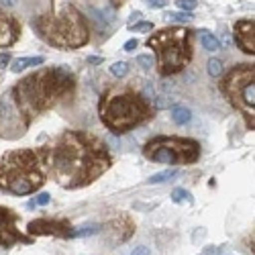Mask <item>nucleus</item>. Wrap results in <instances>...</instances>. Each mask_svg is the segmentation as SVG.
<instances>
[{
  "instance_id": "f257e3e1",
  "label": "nucleus",
  "mask_w": 255,
  "mask_h": 255,
  "mask_svg": "<svg viewBox=\"0 0 255 255\" xmlns=\"http://www.w3.org/2000/svg\"><path fill=\"white\" fill-rule=\"evenodd\" d=\"M49 174L63 188H82L92 184L111 167V155L104 145L80 131H66L53 147L39 153Z\"/></svg>"
},
{
  "instance_id": "f03ea898",
  "label": "nucleus",
  "mask_w": 255,
  "mask_h": 255,
  "mask_svg": "<svg viewBox=\"0 0 255 255\" xmlns=\"http://www.w3.org/2000/svg\"><path fill=\"white\" fill-rule=\"evenodd\" d=\"M74 90V76L66 68H45L20 80L12 88V96L20 119L29 125L43 111L55 106Z\"/></svg>"
},
{
  "instance_id": "7ed1b4c3",
  "label": "nucleus",
  "mask_w": 255,
  "mask_h": 255,
  "mask_svg": "<svg viewBox=\"0 0 255 255\" xmlns=\"http://www.w3.org/2000/svg\"><path fill=\"white\" fill-rule=\"evenodd\" d=\"M45 182L39 153L31 149L8 151L0 157V190L14 196L33 194Z\"/></svg>"
},
{
  "instance_id": "20e7f679",
  "label": "nucleus",
  "mask_w": 255,
  "mask_h": 255,
  "mask_svg": "<svg viewBox=\"0 0 255 255\" xmlns=\"http://www.w3.org/2000/svg\"><path fill=\"white\" fill-rule=\"evenodd\" d=\"M33 27L41 39L61 49L82 47L88 41V27L84 23V16L72 4L61 6L57 14H43L35 18Z\"/></svg>"
},
{
  "instance_id": "39448f33",
  "label": "nucleus",
  "mask_w": 255,
  "mask_h": 255,
  "mask_svg": "<svg viewBox=\"0 0 255 255\" xmlns=\"http://www.w3.org/2000/svg\"><path fill=\"white\" fill-rule=\"evenodd\" d=\"M151 117V106L145 96L135 94L133 90H113L102 98L100 119L109 129L117 135L131 131L133 127Z\"/></svg>"
},
{
  "instance_id": "423d86ee",
  "label": "nucleus",
  "mask_w": 255,
  "mask_h": 255,
  "mask_svg": "<svg viewBox=\"0 0 255 255\" xmlns=\"http://www.w3.org/2000/svg\"><path fill=\"white\" fill-rule=\"evenodd\" d=\"M147 45L157 51L159 72L163 76L180 72L192 57L190 51V31L182 27L163 29L147 39Z\"/></svg>"
},
{
  "instance_id": "0eeeda50",
  "label": "nucleus",
  "mask_w": 255,
  "mask_h": 255,
  "mask_svg": "<svg viewBox=\"0 0 255 255\" xmlns=\"http://www.w3.org/2000/svg\"><path fill=\"white\" fill-rule=\"evenodd\" d=\"M253 66H243L235 68L223 82L221 90L225 92V96L229 98V102L241 111V115H245L247 123L253 129V115H255V82H253Z\"/></svg>"
},
{
  "instance_id": "6e6552de",
  "label": "nucleus",
  "mask_w": 255,
  "mask_h": 255,
  "mask_svg": "<svg viewBox=\"0 0 255 255\" xmlns=\"http://www.w3.org/2000/svg\"><path fill=\"white\" fill-rule=\"evenodd\" d=\"M143 153L147 159H153L157 163L188 165L198 159L200 145L192 139H182V137H155L153 141L145 145Z\"/></svg>"
},
{
  "instance_id": "1a4fd4ad",
  "label": "nucleus",
  "mask_w": 255,
  "mask_h": 255,
  "mask_svg": "<svg viewBox=\"0 0 255 255\" xmlns=\"http://www.w3.org/2000/svg\"><path fill=\"white\" fill-rule=\"evenodd\" d=\"M16 215L10 210V208H4L0 206V245L2 247H8L12 243H31V239H27L23 233L16 229Z\"/></svg>"
},
{
  "instance_id": "9d476101",
  "label": "nucleus",
  "mask_w": 255,
  "mask_h": 255,
  "mask_svg": "<svg viewBox=\"0 0 255 255\" xmlns=\"http://www.w3.org/2000/svg\"><path fill=\"white\" fill-rule=\"evenodd\" d=\"M29 233L31 235H55L61 239L74 237L72 225L68 221H55V219H39V221H31L29 223Z\"/></svg>"
},
{
  "instance_id": "9b49d317",
  "label": "nucleus",
  "mask_w": 255,
  "mask_h": 255,
  "mask_svg": "<svg viewBox=\"0 0 255 255\" xmlns=\"http://www.w3.org/2000/svg\"><path fill=\"white\" fill-rule=\"evenodd\" d=\"M255 23L253 18H245V20H239L235 25V43L245 51V53H255Z\"/></svg>"
},
{
  "instance_id": "f8f14e48",
  "label": "nucleus",
  "mask_w": 255,
  "mask_h": 255,
  "mask_svg": "<svg viewBox=\"0 0 255 255\" xmlns=\"http://www.w3.org/2000/svg\"><path fill=\"white\" fill-rule=\"evenodd\" d=\"M16 37H18V25L14 23V18L0 12V47L12 45Z\"/></svg>"
},
{
  "instance_id": "ddd939ff",
  "label": "nucleus",
  "mask_w": 255,
  "mask_h": 255,
  "mask_svg": "<svg viewBox=\"0 0 255 255\" xmlns=\"http://www.w3.org/2000/svg\"><path fill=\"white\" fill-rule=\"evenodd\" d=\"M45 59L43 57H18V59H14L12 61V66H10V70L14 72V74H20L23 70H27V68H33V66H41Z\"/></svg>"
},
{
  "instance_id": "4468645a",
  "label": "nucleus",
  "mask_w": 255,
  "mask_h": 255,
  "mask_svg": "<svg viewBox=\"0 0 255 255\" xmlns=\"http://www.w3.org/2000/svg\"><path fill=\"white\" fill-rule=\"evenodd\" d=\"M172 119H174V123L176 125H186V123H190V119H192V113H190L186 106H174L172 109Z\"/></svg>"
},
{
  "instance_id": "2eb2a0df",
  "label": "nucleus",
  "mask_w": 255,
  "mask_h": 255,
  "mask_svg": "<svg viewBox=\"0 0 255 255\" xmlns=\"http://www.w3.org/2000/svg\"><path fill=\"white\" fill-rule=\"evenodd\" d=\"M200 41H202L204 49H208V51L219 49V39H217L215 35H212L210 31H200Z\"/></svg>"
},
{
  "instance_id": "dca6fc26",
  "label": "nucleus",
  "mask_w": 255,
  "mask_h": 255,
  "mask_svg": "<svg viewBox=\"0 0 255 255\" xmlns=\"http://www.w3.org/2000/svg\"><path fill=\"white\" fill-rule=\"evenodd\" d=\"M176 176H178V169H163V172H159V174H153L147 182H149V184H163V182L172 180Z\"/></svg>"
},
{
  "instance_id": "f3484780",
  "label": "nucleus",
  "mask_w": 255,
  "mask_h": 255,
  "mask_svg": "<svg viewBox=\"0 0 255 255\" xmlns=\"http://www.w3.org/2000/svg\"><path fill=\"white\" fill-rule=\"evenodd\" d=\"M172 200L176 202V204H192L194 200H192V196H190V192L188 190H184V188H176L174 192H172Z\"/></svg>"
},
{
  "instance_id": "a211bd4d",
  "label": "nucleus",
  "mask_w": 255,
  "mask_h": 255,
  "mask_svg": "<svg viewBox=\"0 0 255 255\" xmlns=\"http://www.w3.org/2000/svg\"><path fill=\"white\" fill-rule=\"evenodd\" d=\"M208 74H210L212 78H219V76L223 74V61L217 59V57L208 59Z\"/></svg>"
},
{
  "instance_id": "6ab92c4d",
  "label": "nucleus",
  "mask_w": 255,
  "mask_h": 255,
  "mask_svg": "<svg viewBox=\"0 0 255 255\" xmlns=\"http://www.w3.org/2000/svg\"><path fill=\"white\" fill-rule=\"evenodd\" d=\"M172 100H174V98H169L167 94H155L151 102H153L155 109H167V106L172 104Z\"/></svg>"
},
{
  "instance_id": "aec40b11",
  "label": "nucleus",
  "mask_w": 255,
  "mask_h": 255,
  "mask_svg": "<svg viewBox=\"0 0 255 255\" xmlns=\"http://www.w3.org/2000/svg\"><path fill=\"white\" fill-rule=\"evenodd\" d=\"M111 72H113V76L123 78V76H127V72H129V66H127L125 61H115L111 66Z\"/></svg>"
},
{
  "instance_id": "412c9836",
  "label": "nucleus",
  "mask_w": 255,
  "mask_h": 255,
  "mask_svg": "<svg viewBox=\"0 0 255 255\" xmlns=\"http://www.w3.org/2000/svg\"><path fill=\"white\" fill-rule=\"evenodd\" d=\"M100 231L98 225H88V227H82L78 231H74V237H86V235H96V233Z\"/></svg>"
},
{
  "instance_id": "4be33fe9",
  "label": "nucleus",
  "mask_w": 255,
  "mask_h": 255,
  "mask_svg": "<svg viewBox=\"0 0 255 255\" xmlns=\"http://www.w3.org/2000/svg\"><path fill=\"white\" fill-rule=\"evenodd\" d=\"M190 18H192L190 12H169L167 14V20H172V23H188Z\"/></svg>"
},
{
  "instance_id": "5701e85b",
  "label": "nucleus",
  "mask_w": 255,
  "mask_h": 255,
  "mask_svg": "<svg viewBox=\"0 0 255 255\" xmlns=\"http://www.w3.org/2000/svg\"><path fill=\"white\" fill-rule=\"evenodd\" d=\"M137 63H139L143 70H149V68L153 66V57H149V55H139V57H137Z\"/></svg>"
},
{
  "instance_id": "b1692460",
  "label": "nucleus",
  "mask_w": 255,
  "mask_h": 255,
  "mask_svg": "<svg viewBox=\"0 0 255 255\" xmlns=\"http://www.w3.org/2000/svg\"><path fill=\"white\" fill-rule=\"evenodd\" d=\"M196 0H178V6L182 8V10H186V12H190V10H194L196 8Z\"/></svg>"
},
{
  "instance_id": "393cba45",
  "label": "nucleus",
  "mask_w": 255,
  "mask_h": 255,
  "mask_svg": "<svg viewBox=\"0 0 255 255\" xmlns=\"http://www.w3.org/2000/svg\"><path fill=\"white\" fill-rule=\"evenodd\" d=\"M51 198H49V194L47 192H41L39 196H37V204H41V206H43V204H47Z\"/></svg>"
},
{
  "instance_id": "a878e982",
  "label": "nucleus",
  "mask_w": 255,
  "mask_h": 255,
  "mask_svg": "<svg viewBox=\"0 0 255 255\" xmlns=\"http://www.w3.org/2000/svg\"><path fill=\"white\" fill-rule=\"evenodd\" d=\"M131 255H149V249L143 247V245H139V247H135V249H133V253H131Z\"/></svg>"
},
{
  "instance_id": "bb28decb",
  "label": "nucleus",
  "mask_w": 255,
  "mask_h": 255,
  "mask_svg": "<svg viewBox=\"0 0 255 255\" xmlns=\"http://www.w3.org/2000/svg\"><path fill=\"white\" fill-rule=\"evenodd\" d=\"M135 47H137V39H129V41L125 43V51H133Z\"/></svg>"
},
{
  "instance_id": "cd10ccee",
  "label": "nucleus",
  "mask_w": 255,
  "mask_h": 255,
  "mask_svg": "<svg viewBox=\"0 0 255 255\" xmlns=\"http://www.w3.org/2000/svg\"><path fill=\"white\" fill-rule=\"evenodd\" d=\"M135 29H137V31H153V25H151V23H139Z\"/></svg>"
},
{
  "instance_id": "c85d7f7f",
  "label": "nucleus",
  "mask_w": 255,
  "mask_h": 255,
  "mask_svg": "<svg viewBox=\"0 0 255 255\" xmlns=\"http://www.w3.org/2000/svg\"><path fill=\"white\" fill-rule=\"evenodd\" d=\"M147 4L155 6V8H161V6H165V0H147Z\"/></svg>"
},
{
  "instance_id": "c756f323",
  "label": "nucleus",
  "mask_w": 255,
  "mask_h": 255,
  "mask_svg": "<svg viewBox=\"0 0 255 255\" xmlns=\"http://www.w3.org/2000/svg\"><path fill=\"white\" fill-rule=\"evenodd\" d=\"M10 61V57L6 53H0V68H6V63Z\"/></svg>"
},
{
  "instance_id": "7c9ffc66",
  "label": "nucleus",
  "mask_w": 255,
  "mask_h": 255,
  "mask_svg": "<svg viewBox=\"0 0 255 255\" xmlns=\"http://www.w3.org/2000/svg\"><path fill=\"white\" fill-rule=\"evenodd\" d=\"M0 4L6 6V8H12V6L16 4V0H0Z\"/></svg>"
},
{
  "instance_id": "2f4dec72",
  "label": "nucleus",
  "mask_w": 255,
  "mask_h": 255,
  "mask_svg": "<svg viewBox=\"0 0 255 255\" xmlns=\"http://www.w3.org/2000/svg\"><path fill=\"white\" fill-rule=\"evenodd\" d=\"M141 16H143L141 12H133V14H131V20H129V25H133V23H135V20H139Z\"/></svg>"
}]
</instances>
